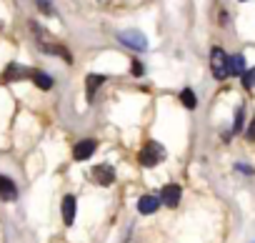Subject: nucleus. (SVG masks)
Masks as SVG:
<instances>
[{
  "label": "nucleus",
  "mask_w": 255,
  "mask_h": 243,
  "mask_svg": "<svg viewBox=\"0 0 255 243\" xmlns=\"http://www.w3.org/2000/svg\"><path fill=\"white\" fill-rule=\"evenodd\" d=\"M163 158H165V148H163L160 143H155V141H148V143L140 148V153H138V161H140V166H145V168L158 166Z\"/></svg>",
  "instance_id": "1"
},
{
  "label": "nucleus",
  "mask_w": 255,
  "mask_h": 243,
  "mask_svg": "<svg viewBox=\"0 0 255 243\" xmlns=\"http://www.w3.org/2000/svg\"><path fill=\"white\" fill-rule=\"evenodd\" d=\"M210 68H213V75L215 80H225L228 78V55L220 45H215L210 50Z\"/></svg>",
  "instance_id": "2"
},
{
  "label": "nucleus",
  "mask_w": 255,
  "mask_h": 243,
  "mask_svg": "<svg viewBox=\"0 0 255 243\" xmlns=\"http://www.w3.org/2000/svg\"><path fill=\"white\" fill-rule=\"evenodd\" d=\"M118 40H120L123 45H128V48H133V50H148V38H145L138 28L118 33Z\"/></svg>",
  "instance_id": "3"
},
{
  "label": "nucleus",
  "mask_w": 255,
  "mask_h": 243,
  "mask_svg": "<svg viewBox=\"0 0 255 243\" xmlns=\"http://www.w3.org/2000/svg\"><path fill=\"white\" fill-rule=\"evenodd\" d=\"M180 196H183L180 186H178V183H168V186L160 191V203H165L168 208H175V206L180 203Z\"/></svg>",
  "instance_id": "4"
},
{
  "label": "nucleus",
  "mask_w": 255,
  "mask_h": 243,
  "mask_svg": "<svg viewBox=\"0 0 255 243\" xmlns=\"http://www.w3.org/2000/svg\"><path fill=\"white\" fill-rule=\"evenodd\" d=\"M95 148H98V143H95L93 138L78 141V143H75V148H73V158H75V161H88V158L95 153Z\"/></svg>",
  "instance_id": "5"
},
{
  "label": "nucleus",
  "mask_w": 255,
  "mask_h": 243,
  "mask_svg": "<svg viewBox=\"0 0 255 243\" xmlns=\"http://www.w3.org/2000/svg\"><path fill=\"white\" fill-rule=\"evenodd\" d=\"M93 178H95V183H100V186H113L115 171H113V166L103 163V166H95V168H93Z\"/></svg>",
  "instance_id": "6"
},
{
  "label": "nucleus",
  "mask_w": 255,
  "mask_h": 243,
  "mask_svg": "<svg viewBox=\"0 0 255 243\" xmlns=\"http://www.w3.org/2000/svg\"><path fill=\"white\" fill-rule=\"evenodd\" d=\"M30 78V70L25 65H18V63H10L3 73V83H10V80H25Z\"/></svg>",
  "instance_id": "7"
},
{
  "label": "nucleus",
  "mask_w": 255,
  "mask_h": 243,
  "mask_svg": "<svg viewBox=\"0 0 255 243\" xmlns=\"http://www.w3.org/2000/svg\"><path fill=\"white\" fill-rule=\"evenodd\" d=\"M0 198L8 201V203L18 198V186H15L8 176H0Z\"/></svg>",
  "instance_id": "8"
},
{
  "label": "nucleus",
  "mask_w": 255,
  "mask_h": 243,
  "mask_svg": "<svg viewBox=\"0 0 255 243\" xmlns=\"http://www.w3.org/2000/svg\"><path fill=\"white\" fill-rule=\"evenodd\" d=\"M160 208V198L158 196H143L140 201H138V211L143 213V216H150V213H155Z\"/></svg>",
  "instance_id": "9"
},
{
  "label": "nucleus",
  "mask_w": 255,
  "mask_h": 243,
  "mask_svg": "<svg viewBox=\"0 0 255 243\" xmlns=\"http://www.w3.org/2000/svg\"><path fill=\"white\" fill-rule=\"evenodd\" d=\"M245 73V58L240 53L228 55V75H243Z\"/></svg>",
  "instance_id": "10"
},
{
  "label": "nucleus",
  "mask_w": 255,
  "mask_h": 243,
  "mask_svg": "<svg viewBox=\"0 0 255 243\" xmlns=\"http://www.w3.org/2000/svg\"><path fill=\"white\" fill-rule=\"evenodd\" d=\"M63 221L70 226L75 221V198L73 196H65L63 198Z\"/></svg>",
  "instance_id": "11"
},
{
  "label": "nucleus",
  "mask_w": 255,
  "mask_h": 243,
  "mask_svg": "<svg viewBox=\"0 0 255 243\" xmlns=\"http://www.w3.org/2000/svg\"><path fill=\"white\" fill-rule=\"evenodd\" d=\"M105 83V75H88V80H85V85H88V100H93L95 98V90H98V85H103Z\"/></svg>",
  "instance_id": "12"
},
{
  "label": "nucleus",
  "mask_w": 255,
  "mask_h": 243,
  "mask_svg": "<svg viewBox=\"0 0 255 243\" xmlns=\"http://www.w3.org/2000/svg\"><path fill=\"white\" fill-rule=\"evenodd\" d=\"M180 103H183L188 110H193V108L198 105V98H195L193 88H183V90H180Z\"/></svg>",
  "instance_id": "13"
},
{
  "label": "nucleus",
  "mask_w": 255,
  "mask_h": 243,
  "mask_svg": "<svg viewBox=\"0 0 255 243\" xmlns=\"http://www.w3.org/2000/svg\"><path fill=\"white\" fill-rule=\"evenodd\" d=\"M33 80H35V85L40 88V90H50L53 88V78L50 75H45V73H33Z\"/></svg>",
  "instance_id": "14"
},
{
  "label": "nucleus",
  "mask_w": 255,
  "mask_h": 243,
  "mask_svg": "<svg viewBox=\"0 0 255 243\" xmlns=\"http://www.w3.org/2000/svg\"><path fill=\"white\" fill-rule=\"evenodd\" d=\"M43 50H45V53H50V55H63V60H65V63H70V53H68L63 45H45Z\"/></svg>",
  "instance_id": "15"
},
{
  "label": "nucleus",
  "mask_w": 255,
  "mask_h": 243,
  "mask_svg": "<svg viewBox=\"0 0 255 243\" xmlns=\"http://www.w3.org/2000/svg\"><path fill=\"white\" fill-rule=\"evenodd\" d=\"M240 78H243V85H245V88H255V68L245 70Z\"/></svg>",
  "instance_id": "16"
},
{
  "label": "nucleus",
  "mask_w": 255,
  "mask_h": 243,
  "mask_svg": "<svg viewBox=\"0 0 255 243\" xmlns=\"http://www.w3.org/2000/svg\"><path fill=\"white\" fill-rule=\"evenodd\" d=\"M243 105H238V110H235V123H233V133H238V131H243Z\"/></svg>",
  "instance_id": "17"
},
{
  "label": "nucleus",
  "mask_w": 255,
  "mask_h": 243,
  "mask_svg": "<svg viewBox=\"0 0 255 243\" xmlns=\"http://www.w3.org/2000/svg\"><path fill=\"white\" fill-rule=\"evenodd\" d=\"M130 73H133L135 78H140V75L145 73V65H143V63H138V60H133V65H130Z\"/></svg>",
  "instance_id": "18"
},
{
  "label": "nucleus",
  "mask_w": 255,
  "mask_h": 243,
  "mask_svg": "<svg viewBox=\"0 0 255 243\" xmlns=\"http://www.w3.org/2000/svg\"><path fill=\"white\" fill-rule=\"evenodd\" d=\"M245 136H248V141H255V118L250 120V126H248V131H245Z\"/></svg>",
  "instance_id": "19"
},
{
  "label": "nucleus",
  "mask_w": 255,
  "mask_h": 243,
  "mask_svg": "<svg viewBox=\"0 0 255 243\" xmlns=\"http://www.w3.org/2000/svg\"><path fill=\"white\" fill-rule=\"evenodd\" d=\"M235 168H238V171H240V173H245V176H253V173H255V171H253V168H250V166H245V163H238V166H235Z\"/></svg>",
  "instance_id": "20"
},
{
  "label": "nucleus",
  "mask_w": 255,
  "mask_h": 243,
  "mask_svg": "<svg viewBox=\"0 0 255 243\" xmlns=\"http://www.w3.org/2000/svg\"><path fill=\"white\" fill-rule=\"evenodd\" d=\"M38 5H40L43 13H50V3H48V0H38Z\"/></svg>",
  "instance_id": "21"
},
{
  "label": "nucleus",
  "mask_w": 255,
  "mask_h": 243,
  "mask_svg": "<svg viewBox=\"0 0 255 243\" xmlns=\"http://www.w3.org/2000/svg\"><path fill=\"white\" fill-rule=\"evenodd\" d=\"M243 3H245V0H243Z\"/></svg>",
  "instance_id": "22"
}]
</instances>
